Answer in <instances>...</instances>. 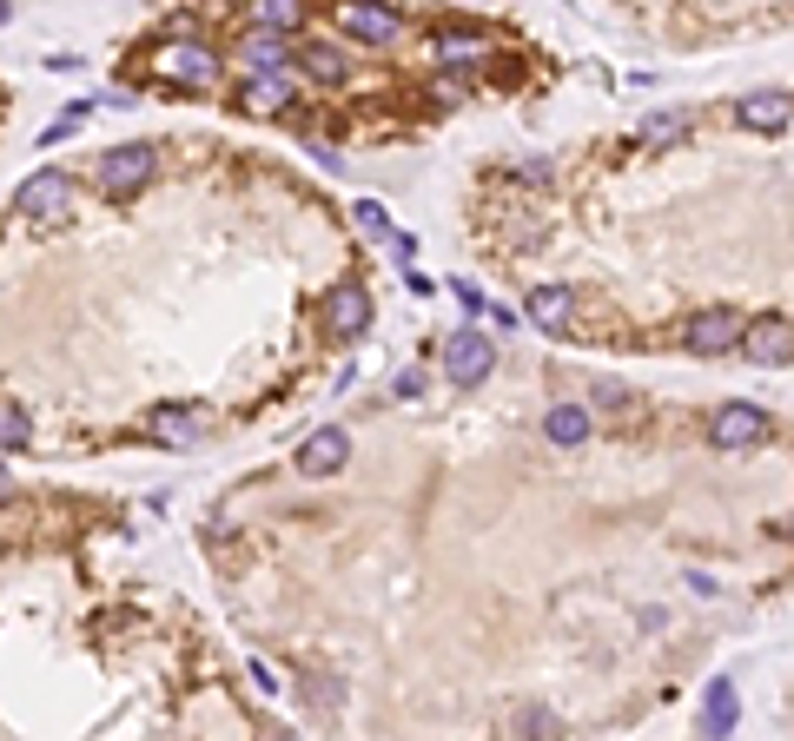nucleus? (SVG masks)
<instances>
[{
    "label": "nucleus",
    "instance_id": "11",
    "mask_svg": "<svg viewBox=\"0 0 794 741\" xmlns=\"http://www.w3.org/2000/svg\"><path fill=\"white\" fill-rule=\"evenodd\" d=\"M345 457H351L345 431H311V437L298 444V470H305V477H332V470H345Z\"/></svg>",
    "mask_w": 794,
    "mask_h": 741
},
{
    "label": "nucleus",
    "instance_id": "5",
    "mask_svg": "<svg viewBox=\"0 0 794 741\" xmlns=\"http://www.w3.org/2000/svg\"><path fill=\"white\" fill-rule=\"evenodd\" d=\"M491 371H497V345L484 332H470V324H463V332L444 338V378L450 384H484Z\"/></svg>",
    "mask_w": 794,
    "mask_h": 741
},
{
    "label": "nucleus",
    "instance_id": "18",
    "mask_svg": "<svg viewBox=\"0 0 794 741\" xmlns=\"http://www.w3.org/2000/svg\"><path fill=\"white\" fill-rule=\"evenodd\" d=\"M238 107L246 113H278V107H291V79L278 73V79H246L238 87Z\"/></svg>",
    "mask_w": 794,
    "mask_h": 741
},
{
    "label": "nucleus",
    "instance_id": "26",
    "mask_svg": "<svg viewBox=\"0 0 794 741\" xmlns=\"http://www.w3.org/2000/svg\"><path fill=\"white\" fill-rule=\"evenodd\" d=\"M0 504H14V477L8 470H0Z\"/></svg>",
    "mask_w": 794,
    "mask_h": 741
},
{
    "label": "nucleus",
    "instance_id": "24",
    "mask_svg": "<svg viewBox=\"0 0 794 741\" xmlns=\"http://www.w3.org/2000/svg\"><path fill=\"white\" fill-rule=\"evenodd\" d=\"M87 113H94V107H87V100H73V107H60V120H53V126H47V133H40V139H47V146H60V139H66V133H79V120H87Z\"/></svg>",
    "mask_w": 794,
    "mask_h": 741
},
{
    "label": "nucleus",
    "instance_id": "20",
    "mask_svg": "<svg viewBox=\"0 0 794 741\" xmlns=\"http://www.w3.org/2000/svg\"><path fill=\"white\" fill-rule=\"evenodd\" d=\"M305 27V8H285V0H265V8H252V34H298Z\"/></svg>",
    "mask_w": 794,
    "mask_h": 741
},
{
    "label": "nucleus",
    "instance_id": "10",
    "mask_svg": "<svg viewBox=\"0 0 794 741\" xmlns=\"http://www.w3.org/2000/svg\"><path fill=\"white\" fill-rule=\"evenodd\" d=\"M146 431L159 437V444H173V450H186V444H199L206 437V418L193 404H159L152 418H146Z\"/></svg>",
    "mask_w": 794,
    "mask_h": 741
},
{
    "label": "nucleus",
    "instance_id": "14",
    "mask_svg": "<svg viewBox=\"0 0 794 741\" xmlns=\"http://www.w3.org/2000/svg\"><path fill=\"white\" fill-rule=\"evenodd\" d=\"M590 431H596V424H590L583 404H549V410H543V437H549L556 450H576Z\"/></svg>",
    "mask_w": 794,
    "mask_h": 741
},
{
    "label": "nucleus",
    "instance_id": "25",
    "mask_svg": "<svg viewBox=\"0 0 794 741\" xmlns=\"http://www.w3.org/2000/svg\"><path fill=\"white\" fill-rule=\"evenodd\" d=\"M351 219H358L371 238H390V219H384V206H377V199H358V212H351Z\"/></svg>",
    "mask_w": 794,
    "mask_h": 741
},
{
    "label": "nucleus",
    "instance_id": "8",
    "mask_svg": "<svg viewBox=\"0 0 794 741\" xmlns=\"http://www.w3.org/2000/svg\"><path fill=\"white\" fill-rule=\"evenodd\" d=\"M285 60H291V40H278V34H238V66H246V79H278L285 73Z\"/></svg>",
    "mask_w": 794,
    "mask_h": 741
},
{
    "label": "nucleus",
    "instance_id": "22",
    "mask_svg": "<svg viewBox=\"0 0 794 741\" xmlns=\"http://www.w3.org/2000/svg\"><path fill=\"white\" fill-rule=\"evenodd\" d=\"M682 133H688V113H656V120H643L635 139H643V146H675Z\"/></svg>",
    "mask_w": 794,
    "mask_h": 741
},
{
    "label": "nucleus",
    "instance_id": "17",
    "mask_svg": "<svg viewBox=\"0 0 794 741\" xmlns=\"http://www.w3.org/2000/svg\"><path fill=\"white\" fill-rule=\"evenodd\" d=\"M735 715H742V702H735V682L729 676H715L708 682V702H702V734H735Z\"/></svg>",
    "mask_w": 794,
    "mask_h": 741
},
{
    "label": "nucleus",
    "instance_id": "27",
    "mask_svg": "<svg viewBox=\"0 0 794 741\" xmlns=\"http://www.w3.org/2000/svg\"><path fill=\"white\" fill-rule=\"evenodd\" d=\"M265 741H298V734H265Z\"/></svg>",
    "mask_w": 794,
    "mask_h": 741
},
{
    "label": "nucleus",
    "instance_id": "6",
    "mask_svg": "<svg viewBox=\"0 0 794 741\" xmlns=\"http://www.w3.org/2000/svg\"><path fill=\"white\" fill-rule=\"evenodd\" d=\"M708 437H715V450H748V444L768 437V410H755V404H722V410H715V424H708Z\"/></svg>",
    "mask_w": 794,
    "mask_h": 741
},
{
    "label": "nucleus",
    "instance_id": "7",
    "mask_svg": "<svg viewBox=\"0 0 794 741\" xmlns=\"http://www.w3.org/2000/svg\"><path fill=\"white\" fill-rule=\"evenodd\" d=\"M742 351H748L755 365H787V358H794V318H748Z\"/></svg>",
    "mask_w": 794,
    "mask_h": 741
},
{
    "label": "nucleus",
    "instance_id": "23",
    "mask_svg": "<svg viewBox=\"0 0 794 741\" xmlns=\"http://www.w3.org/2000/svg\"><path fill=\"white\" fill-rule=\"evenodd\" d=\"M27 431H34V424H27V410H21L14 397H0V450H21V444H27Z\"/></svg>",
    "mask_w": 794,
    "mask_h": 741
},
{
    "label": "nucleus",
    "instance_id": "28",
    "mask_svg": "<svg viewBox=\"0 0 794 741\" xmlns=\"http://www.w3.org/2000/svg\"><path fill=\"white\" fill-rule=\"evenodd\" d=\"M0 27H8V8H0Z\"/></svg>",
    "mask_w": 794,
    "mask_h": 741
},
{
    "label": "nucleus",
    "instance_id": "2",
    "mask_svg": "<svg viewBox=\"0 0 794 741\" xmlns=\"http://www.w3.org/2000/svg\"><path fill=\"white\" fill-rule=\"evenodd\" d=\"M14 206H21L40 232H53V225H66V219H73V180H66L60 166H40V173L14 193Z\"/></svg>",
    "mask_w": 794,
    "mask_h": 741
},
{
    "label": "nucleus",
    "instance_id": "13",
    "mask_svg": "<svg viewBox=\"0 0 794 741\" xmlns=\"http://www.w3.org/2000/svg\"><path fill=\"white\" fill-rule=\"evenodd\" d=\"M338 27L351 34V40H364V47H384V40H397V21L390 8H338Z\"/></svg>",
    "mask_w": 794,
    "mask_h": 741
},
{
    "label": "nucleus",
    "instance_id": "1",
    "mask_svg": "<svg viewBox=\"0 0 794 741\" xmlns=\"http://www.w3.org/2000/svg\"><path fill=\"white\" fill-rule=\"evenodd\" d=\"M152 173H159V146H146V139H126V146L100 152V166H94V186H100L107 199H133V193H139Z\"/></svg>",
    "mask_w": 794,
    "mask_h": 741
},
{
    "label": "nucleus",
    "instance_id": "19",
    "mask_svg": "<svg viewBox=\"0 0 794 741\" xmlns=\"http://www.w3.org/2000/svg\"><path fill=\"white\" fill-rule=\"evenodd\" d=\"M298 66H305L311 79H325V87H338V79H345V53H338L332 40H305V47H298Z\"/></svg>",
    "mask_w": 794,
    "mask_h": 741
},
{
    "label": "nucleus",
    "instance_id": "16",
    "mask_svg": "<svg viewBox=\"0 0 794 741\" xmlns=\"http://www.w3.org/2000/svg\"><path fill=\"white\" fill-rule=\"evenodd\" d=\"M437 60H444V66H484V60H491V34H476V27H444V34H437Z\"/></svg>",
    "mask_w": 794,
    "mask_h": 741
},
{
    "label": "nucleus",
    "instance_id": "15",
    "mask_svg": "<svg viewBox=\"0 0 794 741\" xmlns=\"http://www.w3.org/2000/svg\"><path fill=\"white\" fill-rule=\"evenodd\" d=\"M735 120H742L748 133H774V126L794 120V94H748V100L735 107Z\"/></svg>",
    "mask_w": 794,
    "mask_h": 741
},
{
    "label": "nucleus",
    "instance_id": "9",
    "mask_svg": "<svg viewBox=\"0 0 794 741\" xmlns=\"http://www.w3.org/2000/svg\"><path fill=\"white\" fill-rule=\"evenodd\" d=\"M523 318L536 324V332H563V324L576 318V292H570V285H530Z\"/></svg>",
    "mask_w": 794,
    "mask_h": 741
},
{
    "label": "nucleus",
    "instance_id": "4",
    "mask_svg": "<svg viewBox=\"0 0 794 741\" xmlns=\"http://www.w3.org/2000/svg\"><path fill=\"white\" fill-rule=\"evenodd\" d=\"M159 73L186 94H206V87H219V53L206 40H173V47H159Z\"/></svg>",
    "mask_w": 794,
    "mask_h": 741
},
{
    "label": "nucleus",
    "instance_id": "3",
    "mask_svg": "<svg viewBox=\"0 0 794 741\" xmlns=\"http://www.w3.org/2000/svg\"><path fill=\"white\" fill-rule=\"evenodd\" d=\"M742 332H748V318L729 311V305H715V311H695V318L682 324V345H688L695 358H722V351H742Z\"/></svg>",
    "mask_w": 794,
    "mask_h": 741
},
{
    "label": "nucleus",
    "instance_id": "12",
    "mask_svg": "<svg viewBox=\"0 0 794 741\" xmlns=\"http://www.w3.org/2000/svg\"><path fill=\"white\" fill-rule=\"evenodd\" d=\"M325 324L338 338H358L364 324H371V298H364V285H338L332 298H325Z\"/></svg>",
    "mask_w": 794,
    "mask_h": 741
},
{
    "label": "nucleus",
    "instance_id": "21",
    "mask_svg": "<svg viewBox=\"0 0 794 741\" xmlns=\"http://www.w3.org/2000/svg\"><path fill=\"white\" fill-rule=\"evenodd\" d=\"M596 410H609V418H643V397L635 391H622V384H609V378H596Z\"/></svg>",
    "mask_w": 794,
    "mask_h": 741
}]
</instances>
